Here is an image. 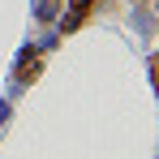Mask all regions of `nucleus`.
<instances>
[{
    "label": "nucleus",
    "mask_w": 159,
    "mask_h": 159,
    "mask_svg": "<svg viewBox=\"0 0 159 159\" xmlns=\"http://www.w3.org/2000/svg\"><path fill=\"white\" fill-rule=\"evenodd\" d=\"M151 78H155V95H159V56H151Z\"/></svg>",
    "instance_id": "3"
},
{
    "label": "nucleus",
    "mask_w": 159,
    "mask_h": 159,
    "mask_svg": "<svg viewBox=\"0 0 159 159\" xmlns=\"http://www.w3.org/2000/svg\"><path fill=\"white\" fill-rule=\"evenodd\" d=\"M90 4H95V0H73V9L65 13V22H60V26H65V30H78V26H82V17H86V9H90Z\"/></svg>",
    "instance_id": "2"
},
{
    "label": "nucleus",
    "mask_w": 159,
    "mask_h": 159,
    "mask_svg": "<svg viewBox=\"0 0 159 159\" xmlns=\"http://www.w3.org/2000/svg\"><path fill=\"white\" fill-rule=\"evenodd\" d=\"M39 69H43L39 52H22V60H17V78H22V82H30V78H39Z\"/></svg>",
    "instance_id": "1"
}]
</instances>
